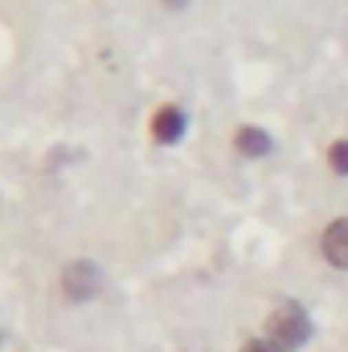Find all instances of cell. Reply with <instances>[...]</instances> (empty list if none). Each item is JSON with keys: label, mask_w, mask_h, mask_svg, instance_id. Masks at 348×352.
<instances>
[{"label": "cell", "mask_w": 348, "mask_h": 352, "mask_svg": "<svg viewBox=\"0 0 348 352\" xmlns=\"http://www.w3.org/2000/svg\"><path fill=\"white\" fill-rule=\"evenodd\" d=\"M238 352H274V349L266 344V336H259V340H246V344H242Z\"/></svg>", "instance_id": "obj_7"}, {"label": "cell", "mask_w": 348, "mask_h": 352, "mask_svg": "<svg viewBox=\"0 0 348 352\" xmlns=\"http://www.w3.org/2000/svg\"><path fill=\"white\" fill-rule=\"evenodd\" d=\"M266 344L274 352H295L307 344V336H312V320H307V311L299 307V303H279L270 316H266Z\"/></svg>", "instance_id": "obj_1"}, {"label": "cell", "mask_w": 348, "mask_h": 352, "mask_svg": "<svg viewBox=\"0 0 348 352\" xmlns=\"http://www.w3.org/2000/svg\"><path fill=\"white\" fill-rule=\"evenodd\" d=\"M148 131H152V140H156V144H176V140L184 135V111H180L176 102H164V107L152 115Z\"/></svg>", "instance_id": "obj_4"}, {"label": "cell", "mask_w": 348, "mask_h": 352, "mask_svg": "<svg viewBox=\"0 0 348 352\" xmlns=\"http://www.w3.org/2000/svg\"><path fill=\"white\" fill-rule=\"evenodd\" d=\"M320 250H324V258L336 266V270H348V217L328 221V230L320 238Z\"/></svg>", "instance_id": "obj_5"}, {"label": "cell", "mask_w": 348, "mask_h": 352, "mask_svg": "<svg viewBox=\"0 0 348 352\" xmlns=\"http://www.w3.org/2000/svg\"><path fill=\"white\" fill-rule=\"evenodd\" d=\"M328 168L336 176H348V140H332L328 144Z\"/></svg>", "instance_id": "obj_6"}, {"label": "cell", "mask_w": 348, "mask_h": 352, "mask_svg": "<svg viewBox=\"0 0 348 352\" xmlns=\"http://www.w3.org/2000/svg\"><path fill=\"white\" fill-rule=\"evenodd\" d=\"M98 291H102V270L90 263V258H78V263H70L62 270V295L70 303H87Z\"/></svg>", "instance_id": "obj_2"}, {"label": "cell", "mask_w": 348, "mask_h": 352, "mask_svg": "<svg viewBox=\"0 0 348 352\" xmlns=\"http://www.w3.org/2000/svg\"><path fill=\"white\" fill-rule=\"evenodd\" d=\"M164 4H168V8H184V0H164Z\"/></svg>", "instance_id": "obj_8"}, {"label": "cell", "mask_w": 348, "mask_h": 352, "mask_svg": "<svg viewBox=\"0 0 348 352\" xmlns=\"http://www.w3.org/2000/svg\"><path fill=\"white\" fill-rule=\"evenodd\" d=\"M234 148H238V156H246V160H262V156L274 152V140H270V131H262L259 123H242V127L234 131Z\"/></svg>", "instance_id": "obj_3"}]
</instances>
